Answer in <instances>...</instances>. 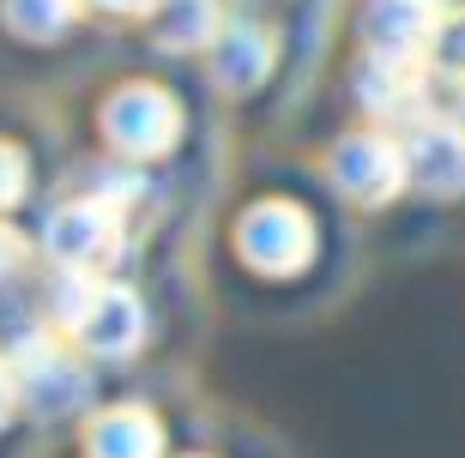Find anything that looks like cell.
Here are the masks:
<instances>
[{"instance_id":"1","label":"cell","mask_w":465,"mask_h":458,"mask_svg":"<svg viewBox=\"0 0 465 458\" xmlns=\"http://www.w3.org/2000/svg\"><path fill=\"white\" fill-rule=\"evenodd\" d=\"M61 326L85 344L91 356H134L139 338H145V307H139L134 289L67 272V284H61Z\"/></svg>"},{"instance_id":"2","label":"cell","mask_w":465,"mask_h":458,"mask_svg":"<svg viewBox=\"0 0 465 458\" xmlns=\"http://www.w3.org/2000/svg\"><path fill=\"white\" fill-rule=\"evenodd\" d=\"M104 139L121 157H163L182 139V102L163 85H121L104 109Z\"/></svg>"},{"instance_id":"3","label":"cell","mask_w":465,"mask_h":458,"mask_svg":"<svg viewBox=\"0 0 465 458\" xmlns=\"http://www.w3.org/2000/svg\"><path fill=\"white\" fill-rule=\"evenodd\" d=\"M43 241H49V254L67 272L104 278V266H115V254H121V218L109 200H73L61 211H49Z\"/></svg>"},{"instance_id":"4","label":"cell","mask_w":465,"mask_h":458,"mask_svg":"<svg viewBox=\"0 0 465 458\" xmlns=\"http://www.w3.org/2000/svg\"><path fill=\"white\" fill-rule=\"evenodd\" d=\"M236 236H242V259L260 266V272H272V278L309 266V254H314L309 211H302V205H284V200L254 205V211L236 223Z\"/></svg>"},{"instance_id":"5","label":"cell","mask_w":465,"mask_h":458,"mask_svg":"<svg viewBox=\"0 0 465 458\" xmlns=\"http://www.w3.org/2000/svg\"><path fill=\"white\" fill-rule=\"evenodd\" d=\"M448 13L441 0H369L362 13V49L375 61H423L435 49Z\"/></svg>"},{"instance_id":"6","label":"cell","mask_w":465,"mask_h":458,"mask_svg":"<svg viewBox=\"0 0 465 458\" xmlns=\"http://www.w3.org/2000/svg\"><path fill=\"white\" fill-rule=\"evenodd\" d=\"M13 386L36 416H73L91 398V374L61 344H25L13 362Z\"/></svg>"},{"instance_id":"7","label":"cell","mask_w":465,"mask_h":458,"mask_svg":"<svg viewBox=\"0 0 465 458\" xmlns=\"http://www.w3.org/2000/svg\"><path fill=\"white\" fill-rule=\"evenodd\" d=\"M327 170L357 205H381L405 187V145H393V139H381V133H351L332 145Z\"/></svg>"},{"instance_id":"8","label":"cell","mask_w":465,"mask_h":458,"mask_svg":"<svg viewBox=\"0 0 465 458\" xmlns=\"http://www.w3.org/2000/svg\"><path fill=\"white\" fill-rule=\"evenodd\" d=\"M405 181L417 193H435V200L465 193V127L460 121H417V133L405 139Z\"/></svg>"},{"instance_id":"9","label":"cell","mask_w":465,"mask_h":458,"mask_svg":"<svg viewBox=\"0 0 465 458\" xmlns=\"http://www.w3.org/2000/svg\"><path fill=\"white\" fill-rule=\"evenodd\" d=\"M423 61H362V73H357V97H362V109L375 121H411V115H423L430 102H423Z\"/></svg>"},{"instance_id":"10","label":"cell","mask_w":465,"mask_h":458,"mask_svg":"<svg viewBox=\"0 0 465 458\" xmlns=\"http://www.w3.org/2000/svg\"><path fill=\"white\" fill-rule=\"evenodd\" d=\"M85 446H91V458H163V428H157L152 410L115 404L91 423Z\"/></svg>"},{"instance_id":"11","label":"cell","mask_w":465,"mask_h":458,"mask_svg":"<svg viewBox=\"0 0 465 458\" xmlns=\"http://www.w3.org/2000/svg\"><path fill=\"white\" fill-rule=\"evenodd\" d=\"M212 73L224 91H254L272 73V36L260 24H224L212 43Z\"/></svg>"},{"instance_id":"12","label":"cell","mask_w":465,"mask_h":458,"mask_svg":"<svg viewBox=\"0 0 465 458\" xmlns=\"http://www.w3.org/2000/svg\"><path fill=\"white\" fill-rule=\"evenodd\" d=\"M157 36H163V49L188 54V49H212L218 43V0H157Z\"/></svg>"},{"instance_id":"13","label":"cell","mask_w":465,"mask_h":458,"mask_svg":"<svg viewBox=\"0 0 465 458\" xmlns=\"http://www.w3.org/2000/svg\"><path fill=\"white\" fill-rule=\"evenodd\" d=\"M79 18V0H6V24L31 43H49Z\"/></svg>"},{"instance_id":"14","label":"cell","mask_w":465,"mask_h":458,"mask_svg":"<svg viewBox=\"0 0 465 458\" xmlns=\"http://www.w3.org/2000/svg\"><path fill=\"white\" fill-rule=\"evenodd\" d=\"M25 181H31V163H25V151L0 139V211L25 200Z\"/></svg>"},{"instance_id":"15","label":"cell","mask_w":465,"mask_h":458,"mask_svg":"<svg viewBox=\"0 0 465 458\" xmlns=\"http://www.w3.org/2000/svg\"><path fill=\"white\" fill-rule=\"evenodd\" d=\"M435 67L448 73V79H465V18H448L441 36H435Z\"/></svg>"},{"instance_id":"16","label":"cell","mask_w":465,"mask_h":458,"mask_svg":"<svg viewBox=\"0 0 465 458\" xmlns=\"http://www.w3.org/2000/svg\"><path fill=\"white\" fill-rule=\"evenodd\" d=\"M18 266H25V236H13V229L0 223V284H6Z\"/></svg>"},{"instance_id":"17","label":"cell","mask_w":465,"mask_h":458,"mask_svg":"<svg viewBox=\"0 0 465 458\" xmlns=\"http://www.w3.org/2000/svg\"><path fill=\"white\" fill-rule=\"evenodd\" d=\"M13 404H18V386H13V374L0 368V423H6V416H13Z\"/></svg>"},{"instance_id":"18","label":"cell","mask_w":465,"mask_h":458,"mask_svg":"<svg viewBox=\"0 0 465 458\" xmlns=\"http://www.w3.org/2000/svg\"><path fill=\"white\" fill-rule=\"evenodd\" d=\"M97 6H109V13H145V6H157V0H97Z\"/></svg>"},{"instance_id":"19","label":"cell","mask_w":465,"mask_h":458,"mask_svg":"<svg viewBox=\"0 0 465 458\" xmlns=\"http://www.w3.org/2000/svg\"><path fill=\"white\" fill-rule=\"evenodd\" d=\"M460 127H465V102H460Z\"/></svg>"}]
</instances>
